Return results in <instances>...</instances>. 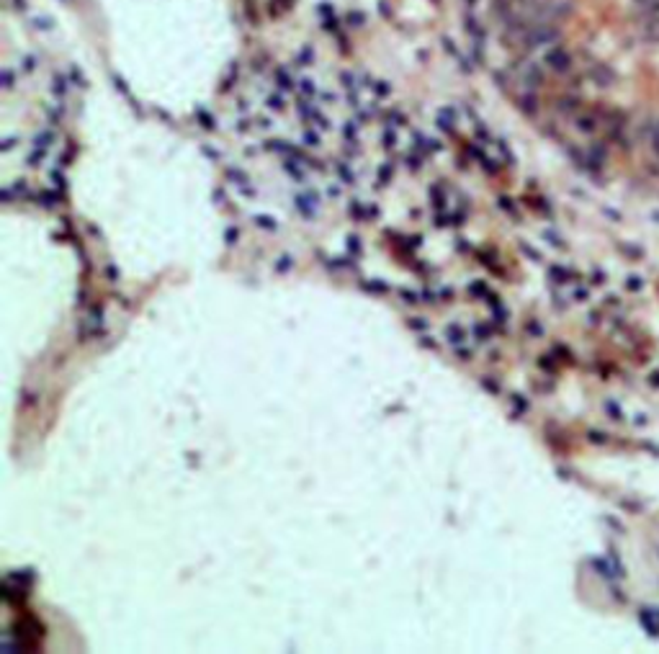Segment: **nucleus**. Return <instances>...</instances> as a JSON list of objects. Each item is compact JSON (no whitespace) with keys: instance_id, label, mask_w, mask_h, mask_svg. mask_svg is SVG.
Instances as JSON below:
<instances>
[{"instance_id":"22","label":"nucleus","mask_w":659,"mask_h":654,"mask_svg":"<svg viewBox=\"0 0 659 654\" xmlns=\"http://www.w3.org/2000/svg\"><path fill=\"white\" fill-rule=\"evenodd\" d=\"M409 327H417V330H423V327H428L425 319H409Z\"/></svg>"},{"instance_id":"7","label":"nucleus","mask_w":659,"mask_h":654,"mask_svg":"<svg viewBox=\"0 0 659 654\" xmlns=\"http://www.w3.org/2000/svg\"><path fill=\"white\" fill-rule=\"evenodd\" d=\"M430 204H435L438 209L446 206V196L441 193V188H430Z\"/></svg>"},{"instance_id":"19","label":"nucleus","mask_w":659,"mask_h":654,"mask_svg":"<svg viewBox=\"0 0 659 654\" xmlns=\"http://www.w3.org/2000/svg\"><path fill=\"white\" fill-rule=\"evenodd\" d=\"M101 314H103L101 307H91V322H101V319H103Z\"/></svg>"},{"instance_id":"8","label":"nucleus","mask_w":659,"mask_h":654,"mask_svg":"<svg viewBox=\"0 0 659 654\" xmlns=\"http://www.w3.org/2000/svg\"><path fill=\"white\" fill-rule=\"evenodd\" d=\"M291 266H294V260H291L289 255H281L278 263H276V271H278V273H286V271H291Z\"/></svg>"},{"instance_id":"17","label":"nucleus","mask_w":659,"mask_h":654,"mask_svg":"<svg viewBox=\"0 0 659 654\" xmlns=\"http://www.w3.org/2000/svg\"><path fill=\"white\" fill-rule=\"evenodd\" d=\"M103 276H106L108 281H119V268H116V266H106Z\"/></svg>"},{"instance_id":"1","label":"nucleus","mask_w":659,"mask_h":654,"mask_svg":"<svg viewBox=\"0 0 659 654\" xmlns=\"http://www.w3.org/2000/svg\"><path fill=\"white\" fill-rule=\"evenodd\" d=\"M446 340L456 348V345H464V340H466V330L464 327H461L458 322H453V324H448L446 327Z\"/></svg>"},{"instance_id":"11","label":"nucleus","mask_w":659,"mask_h":654,"mask_svg":"<svg viewBox=\"0 0 659 654\" xmlns=\"http://www.w3.org/2000/svg\"><path fill=\"white\" fill-rule=\"evenodd\" d=\"M492 317H495V322H508V309L500 307V304H495V307H492Z\"/></svg>"},{"instance_id":"18","label":"nucleus","mask_w":659,"mask_h":654,"mask_svg":"<svg viewBox=\"0 0 659 654\" xmlns=\"http://www.w3.org/2000/svg\"><path fill=\"white\" fill-rule=\"evenodd\" d=\"M520 248L525 250V255H528L531 260H536V263H538V260H541V255H538V250H533V248H528V245H525V242H520Z\"/></svg>"},{"instance_id":"10","label":"nucleus","mask_w":659,"mask_h":654,"mask_svg":"<svg viewBox=\"0 0 659 654\" xmlns=\"http://www.w3.org/2000/svg\"><path fill=\"white\" fill-rule=\"evenodd\" d=\"M513 407H515V415H520V412L528 410V402L523 399V394H513Z\"/></svg>"},{"instance_id":"21","label":"nucleus","mask_w":659,"mask_h":654,"mask_svg":"<svg viewBox=\"0 0 659 654\" xmlns=\"http://www.w3.org/2000/svg\"><path fill=\"white\" fill-rule=\"evenodd\" d=\"M435 299H438V296H435L433 289H425V291H423V301H435Z\"/></svg>"},{"instance_id":"12","label":"nucleus","mask_w":659,"mask_h":654,"mask_svg":"<svg viewBox=\"0 0 659 654\" xmlns=\"http://www.w3.org/2000/svg\"><path fill=\"white\" fill-rule=\"evenodd\" d=\"M456 358H458V361H471V358H474V351H471V348L456 345Z\"/></svg>"},{"instance_id":"4","label":"nucleus","mask_w":659,"mask_h":654,"mask_svg":"<svg viewBox=\"0 0 659 654\" xmlns=\"http://www.w3.org/2000/svg\"><path fill=\"white\" fill-rule=\"evenodd\" d=\"M479 386L487 389L489 394H500V391H502V384L497 379H492V376H479Z\"/></svg>"},{"instance_id":"20","label":"nucleus","mask_w":659,"mask_h":654,"mask_svg":"<svg viewBox=\"0 0 659 654\" xmlns=\"http://www.w3.org/2000/svg\"><path fill=\"white\" fill-rule=\"evenodd\" d=\"M528 330L533 333V338H541V333H543V330H541V324H538V322H531V324H528Z\"/></svg>"},{"instance_id":"5","label":"nucleus","mask_w":659,"mask_h":654,"mask_svg":"<svg viewBox=\"0 0 659 654\" xmlns=\"http://www.w3.org/2000/svg\"><path fill=\"white\" fill-rule=\"evenodd\" d=\"M361 289H366V291H373V294H386L389 291V283H384V281H363L361 283Z\"/></svg>"},{"instance_id":"6","label":"nucleus","mask_w":659,"mask_h":654,"mask_svg":"<svg viewBox=\"0 0 659 654\" xmlns=\"http://www.w3.org/2000/svg\"><path fill=\"white\" fill-rule=\"evenodd\" d=\"M345 245H348V253H353L356 258L363 255V245H361V237H358V234H348Z\"/></svg>"},{"instance_id":"13","label":"nucleus","mask_w":659,"mask_h":654,"mask_svg":"<svg viewBox=\"0 0 659 654\" xmlns=\"http://www.w3.org/2000/svg\"><path fill=\"white\" fill-rule=\"evenodd\" d=\"M255 222L260 224V227H266V229H271V232H276L278 229V224L271 219V216H255Z\"/></svg>"},{"instance_id":"23","label":"nucleus","mask_w":659,"mask_h":654,"mask_svg":"<svg viewBox=\"0 0 659 654\" xmlns=\"http://www.w3.org/2000/svg\"><path fill=\"white\" fill-rule=\"evenodd\" d=\"M443 299H453V291H451V289H443Z\"/></svg>"},{"instance_id":"16","label":"nucleus","mask_w":659,"mask_h":654,"mask_svg":"<svg viewBox=\"0 0 659 654\" xmlns=\"http://www.w3.org/2000/svg\"><path fill=\"white\" fill-rule=\"evenodd\" d=\"M551 278L561 283V281H566V278H569V273H566L564 268H556V266H554V268H551Z\"/></svg>"},{"instance_id":"9","label":"nucleus","mask_w":659,"mask_h":654,"mask_svg":"<svg viewBox=\"0 0 659 654\" xmlns=\"http://www.w3.org/2000/svg\"><path fill=\"white\" fill-rule=\"evenodd\" d=\"M417 345H420V348H430V351H438V340L430 338V335H420V338H417Z\"/></svg>"},{"instance_id":"15","label":"nucleus","mask_w":659,"mask_h":654,"mask_svg":"<svg viewBox=\"0 0 659 654\" xmlns=\"http://www.w3.org/2000/svg\"><path fill=\"white\" fill-rule=\"evenodd\" d=\"M399 294H402V299H404L407 304H417V301H420V296H417V291H409V289H399Z\"/></svg>"},{"instance_id":"3","label":"nucleus","mask_w":659,"mask_h":654,"mask_svg":"<svg viewBox=\"0 0 659 654\" xmlns=\"http://www.w3.org/2000/svg\"><path fill=\"white\" fill-rule=\"evenodd\" d=\"M471 333L476 335V340H479V343H487V340L492 338V333H495V330H492L489 324H484V322H474V324H471Z\"/></svg>"},{"instance_id":"2","label":"nucleus","mask_w":659,"mask_h":654,"mask_svg":"<svg viewBox=\"0 0 659 654\" xmlns=\"http://www.w3.org/2000/svg\"><path fill=\"white\" fill-rule=\"evenodd\" d=\"M466 291H469L471 299H487V294H489V289H487L484 281H471L469 286H466Z\"/></svg>"},{"instance_id":"14","label":"nucleus","mask_w":659,"mask_h":654,"mask_svg":"<svg viewBox=\"0 0 659 654\" xmlns=\"http://www.w3.org/2000/svg\"><path fill=\"white\" fill-rule=\"evenodd\" d=\"M237 239H239V229H237V227H229V229L224 232V242H227V245H234Z\"/></svg>"}]
</instances>
